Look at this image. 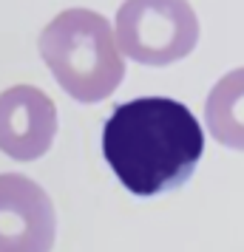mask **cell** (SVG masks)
<instances>
[{
    "label": "cell",
    "mask_w": 244,
    "mask_h": 252,
    "mask_svg": "<svg viewBox=\"0 0 244 252\" xmlns=\"http://www.w3.org/2000/svg\"><path fill=\"white\" fill-rule=\"evenodd\" d=\"M108 167L134 195H162L193 176L205 133L190 108L171 96H139L116 105L103 127Z\"/></svg>",
    "instance_id": "cell-1"
},
{
    "label": "cell",
    "mask_w": 244,
    "mask_h": 252,
    "mask_svg": "<svg viewBox=\"0 0 244 252\" xmlns=\"http://www.w3.org/2000/svg\"><path fill=\"white\" fill-rule=\"evenodd\" d=\"M40 57L77 102H103L125 77L114 29L91 9L60 12L40 34Z\"/></svg>",
    "instance_id": "cell-2"
},
{
    "label": "cell",
    "mask_w": 244,
    "mask_h": 252,
    "mask_svg": "<svg viewBox=\"0 0 244 252\" xmlns=\"http://www.w3.org/2000/svg\"><path fill=\"white\" fill-rule=\"evenodd\" d=\"M114 23L119 51L142 65H171L199 43V17L187 0H125Z\"/></svg>",
    "instance_id": "cell-3"
},
{
    "label": "cell",
    "mask_w": 244,
    "mask_h": 252,
    "mask_svg": "<svg viewBox=\"0 0 244 252\" xmlns=\"http://www.w3.org/2000/svg\"><path fill=\"white\" fill-rule=\"evenodd\" d=\"M57 216L48 193L20 173H0V252H51Z\"/></svg>",
    "instance_id": "cell-4"
},
{
    "label": "cell",
    "mask_w": 244,
    "mask_h": 252,
    "mask_svg": "<svg viewBox=\"0 0 244 252\" xmlns=\"http://www.w3.org/2000/svg\"><path fill=\"white\" fill-rule=\"evenodd\" d=\"M57 133V108L46 91L14 85L0 94V150L17 161L40 159Z\"/></svg>",
    "instance_id": "cell-5"
},
{
    "label": "cell",
    "mask_w": 244,
    "mask_h": 252,
    "mask_svg": "<svg viewBox=\"0 0 244 252\" xmlns=\"http://www.w3.org/2000/svg\"><path fill=\"white\" fill-rule=\"evenodd\" d=\"M205 122L210 136L230 150H244V68H233L208 94Z\"/></svg>",
    "instance_id": "cell-6"
}]
</instances>
